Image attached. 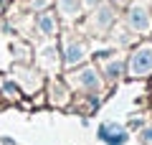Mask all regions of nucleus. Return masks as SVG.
Wrapping results in <instances>:
<instances>
[{
	"label": "nucleus",
	"instance_id": "5",
	"mask_svg": "<svg viewBox=\"0 0 152 145\" xmlns=\"http://www.w3.org/2000/svg\"><path fill=\"white\" fill-rule=\"evenodd\" d=\"M79 81H81V84H86V87H96V84H99V79H96V74H94L91 69H86V71H81V76H79Z\"/></svg>",
	"mask_w": 152,
	"mask_h": 145
},
{
	"label": "nucleus",
	"instance_id": "7",
	"mask_svg": "<svg viewBox=\"0 0 152 145\" xmlns=\"http://www.w3.org/2000/svg\"><path fill=\"white\" fill-rule=\"evenodd\" d=\"M61 10L69 13V16H74L76 13V0H61Z\"/></svg>",
	"mask_w": 152,
	"mask_h": 145
},
{
	"label": "nucleus",
	"instance_id": "8",
	"mask_svg": "<svg viewBox=\"0 0 152 145\" xmlns=\"http://www.w3.org/2000/svg\"><path fill=\"white\" fill-rule=\"evenodd\" d=\"M142 140H145L147 145H152V130H147V132H145V138H142Z\"/></svg>",
	"mask_w": 152,
	"mask_h": 145
},
{
	"label": "nucleus",
	"instance_id": "4",
	"mask_svg": "<svg viewBox=\"0 0 152 145\" xmlns=\"http://www.w3.org/2000/svg\"><path fill=\"white\" fill-rule=\"evenodd\" d=\"M81 59H84V46L81 43H71L69 54H66V61L69 64H76V61H81Z\"/></svg>",
	"mask_w": 152,
	"mask_h": 145
},
{
	"label": "nucleus",
	"instance_id": "6",
	"mask_svg": "<svg viewBox=\"0 0 152 145\" xmlns=\"http://www.w3.org/2000/svg\"><path fill=\"white\" fill-rule=\"evenodd\" d=\"M38 23H41L43 33H53V18H51V13H43V16L38 18Z\"/></svg>",
	"mask_w": 152,
	"mask_h": 145
},
{
	"label": "nucleus",
	"instance_id": "1",
	"mask_svg": "<svg viewBox=\"0 0 152 145\" xmlns=\"http://www.w3.org/2000/svg\"><path fill=\"white\" fill-rule=\"evenodd\" d=\"M152 71V46H142L129 61V74L132 76H145Z\"/></svg>",
	"mask_w": 152,
	"mask_h": 145
},
{
	"label": "nucleus",
	"instance_id": "2",
	"mask_svg": "<svg viewBox=\"0 0 152 145\" xmlns=\"http://www.w3.org/2000/svg\"><path fill=\"white\" fill-rule=\"evenodd\" d=\"M99 138L102 140H124V132H122V127H114V125H102V130H99Z\"/></svg>",
	"mask_w": 152,
	"mask_h": 145
},
{
	"label": "nucleus",
	"instance_id": "3",
	"mask_svg": "<svg viewBox=\"0 0 152 145\" xmlns=\"http://www.w3.org/2000/svg\"><path fill=\"white\" fill-rule=\"evenodd\" d=\"M129 23L137 28V31H145V28L150 26V18L145 16V10H137V8H134V10L129 13Z\"/></svg>",
	"mask_w": 152,
	"mask_h": 145
},
{
	"label": "nucleus",
	"instance_id": "9",
	"mask_svg": "<svg viewBox=\"0 0 152 145\" xmlns=\"http://www.w3.org/2000/svg\"><path fill=\"white\" fill-rule=\"evenodd\" d=\"M94 3H99V0H86V5H94Z\"/></svg>",
	"mask_w": 152,
	"mask_h": 145
}]
</instances>
